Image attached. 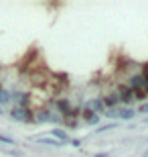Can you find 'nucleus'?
I'll list each match as a JSON object with an SVG mask.
<instances>
[{
  "label": "nucleus",
  "instance_id": "obj_14",
  "mask_svg": "<svg viewBox=\"0 0 148 157\" xmlns=\"http://www.w3.org/2000/svg\"><path fill=\"white\" fill-rule=\"evenodd\" d=\"M110 128H114V124H106V127H99V128H97V133H103V131H110Z\"/></svg>",
  "mask_w": 148,
  "mask_h": 157
},
{
  "label": "nucleus",
  "instance_id": "obj_11",
  "mask_svg": "<svg viewBox=\"0 0 148 157\" xmlns=\"http://www.w3.org/2000/svg\"><path fill=\"white\" fill-rule=\"evenodd\" d=\"M37 143H41V145H49V147H61L63 145V143L55 141L53 137H37Z\"/></svg>",
  "mask_w": 148,
  "mask_h": 157
},
{
  "label": "nucleus",
  "instance_id": "obj_9",
  "mask_svg": "<svg viewBox=\"0 0 148 157\" xmlns=\"http://www.w3.org/2000/svg\"><path fill=\"white\" fill-rule=\"evenodd\" d=\"M55 106H57L59 114H65V117H69V114H71V104H69V100H57V102H55Z\"/></svg>",
  "mask_w": 148,
  "mask_h": 157
},
{
  "label": "nucleus",
  "instance_id": "obj_10",
  "mask_svg": "<svg viewBox=\"0 0 148 157\" xmlns=\"http://www.w3.org/2000/svg\"><path fill=\"white\" fill-rule=\"evenodd\" d=\"M103 104H106V108H116V106H120V96L118 94H110V96L103 98Z\"/></svg>",
  "mask_w": 148,
  "mask_h": 157
},
{
  "label": "nucleus",
  "instance_id": "obj_5",
  "mask_svg": "<svg viewBox=\"0 0 148 157\" xmlns=\"http://www.w3.org/2000/svg\"><path fill=\"white\" fill-rule=\"evenodd\" d=\"M144 82H146V78L142 76V74H136V76H132L130 80H128V88H132L134 92H140L144 86Z\"/></svg>",
  "mask_w": 148,
  "mask_h": 157
},
{
  "label": "nucleus",
  "instance_id": "obj_3",
  "mask_svg": "<svg viewBox=\"0 0 148 157\" xmlns=\"http://www.w3.org/2000/svg\"><path fill=\"white\" fill-rule=\"evenodd\" d=\"M106 117H118V118H122V121H130L132 117H134V110L132 108H118V110H110Z\"/></svg>",
  "mask_w": 148,
  "mask_h": 157
},
{
  "label": "nucleus",
  "instance_id": "obj_18",
  "mask_svg": "<svg viewBox=\"0 0 148 157\" xmlns=\"http://www.w3.org/2000/svg\"><path fill=\"white\" fill-rule=\"evenodd\" d=\"M110 153H96V157H108Z\"/></svg>",
  "mask_w": 148,
  "mask_h": 157
},
{
  "label": "nucleus",
  "instance_id": "obj_6",
  "mask_svg": "<svg viewBox=\"0 0 148 157\" xmlns=\"http://www.w3.org/2000/svg\"><path fill=\"white\" fill-rule=\"evenodd\" d=\"M81 118L85 121V124H97V122H99V114L91 112L89 108H83V110H81Z\"/></svg>",
  "mask_w": 148,
  "mask_h": 157
},
{
  "label": "nucleus",
  "instance_id": "obj_8",
  "mask_svg": "<svg viewBox=\"0 0 148 157\" xmlns=\"http://www.w3.org/2000/svg\"><path fill=\"white\" fill-rule=\"evenodd\" d=\"M51 118H53V112H51V110H39L37 114H34V122H37V124L51 122Z\"/></svg>",
  "mask_w": 148,
  "mask_h": 157
},
{
  "label": "nucleus",
  "instance_id": "obj_7",
  "mask_svg": "<svg viewBox=\"0 0 148 157\" xmlns=\"http://www.w3.org/2000/svg\"><path fill=\"white\" fill-rule=\"evenodd\" d=\"M49 133H51V137H53V139H55V141H59V143H69V135L65 133L63 128L55 127V128H53V131H49Z\"/></svg>",
  "mask_w": 148,
  "mask_h": 157
},
{
  "label": "nucleus",
  "instance_id": "obj_16",
  "mask_svg": "<svg viewBox=\"0 0 148 157\" xmlns=\"http://www.w3.org/2000/svg\"><path fill=\"white\" fill-rule=\"evenodd\" d=\"M140 112H148V102H144V104L140 106Z\"/></svg>",
  "mask_w": 148,
  "mask_h": 157
},
{
  "label": "nucleus",
  "instance_id": "obj_1",
  "mask_svg": "<svg viewBox=\"0 0 148 157\" xmlns=\"http://www.w3.org/2000/svg\"><path fill=\"white\" fill-rule=\"evenodd\" d=\"M10 117L18 122H34V114L29 110V108H20V106H14L10 112Z\"/></svg>",
  "mask_w": 148,
  "mask_h": 157
},
{
  "label": "nucleus",
  "instance_id": "obj_12",
  "mask_svg": "<svg viewBox=\"0 0 148 157\" xmlns=\"http://www.w3.org/2000/svg\"><path fill=\"white\" fill-rule=\"evenodd\" d=\"M10 100H12V94L8 92V90H2V88H0V104H8Z\"/></svg>",
  "mask_w": 148,
  "mask_h": 157
},
{
  "label": "nucleus",
  "instance_id": "obj_4",
  "mask_svg": "<svg viewBox=\"0 0 148 157\" xmlns=\"http://www.w3.org/2000/svg\"><path fill=\"white\" fill-rule=\"evenodd\" d=\"M85 108H89L91 112H96V114H102V112H106V104H103V98H93L89 100L85 104Z\"/></svg>",
  "mask_w": 148,
  "mask_h": 157
},
{
  "label": "nucleus",
  "instance_id": "obj_15",
  "mask_svg": "<svg viewBox=\"0 0 148 157\" xmlns=\"http://www.w3.org/2000/svg\"><path fill=\"white\" fill-rule=\"evenodd\" d=\"M71 145H73V147H81V141L79 139H73V141H71Z\"/></svg>",
  "mask_w": 148,
  "mask_h": 157
},
{
  "label": "nucleus",
  "instance_id": "obj_17",
  "mask_svg": "<svg viewBox=\"0 0 148 157\" xmlns=\"http://www.w3.org/2000/svg\"><path fill=\"white\" fill-rule=\"evenodd\" d=\"M142 76H144V78H148V63L144 65V71H142Z\"/></svg>",
  "mask_w": 148,
  "mask_h": 157
},
{
  "label": "nucleus",
  "instance_id": "obj_13",
  "mask_svg": "<svg viewBox=\"0 0 148 157\" xmlns=\"http://www.w3.org/2000/svg\"><path fill=\"white\" fill-rule=\"evenodd\" d=\"M0 141L6 143V145H14V139H10V137H6V135H2V133H0Z\"/></svg>",
  "mask_w": 148,
  "mask_h": 157
},
{
  "label": "nucleus",
  "instance_id": "obj_2",
  "mask_svg": "<svg viewBox=\"0 0 148 157\" xmlns=\"http://www.w3.org/2000/svg\"><path fill=\"white\" fill-rule=\"evenodd\" d=\"M118 96H120V102H126V104H130L132 100H136L134 90H132V88H128V86H120Z\"/></svg>",
  "mask_w": 148,
  "mask_h": 157
},
{
  "label": "nucleus",
  "instance_id": "obj_19",
  "mask_svg": "<svg viewBox=\"0 0 148 157\" xmlns=\"http://www.w3.org/2000/svg\"><path fill=\"white\" fill-rule=\"evenodd\" d=\"M142 157H148V149H146V151H144V153H142Z\"/></svg>",
  "mask_w": 148,
  "mask_h": 157
}]
</instances>
